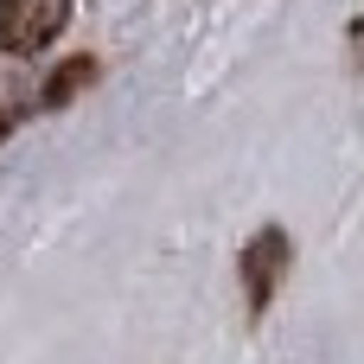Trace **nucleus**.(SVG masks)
<instances>
[{
    "mask_svg": "<svg viewBox=\"0 0 364 364\" xmlns=\"http://www.w3.org/2000/svg\"><path fill=\"white\" fill-rule=\"evenodd\" d=\"M358 32H364V26H358Z\"/></svg>",
    "mask_w": 364,
    "mask_h": 364,
    "instance_id": "obj_3",
    "label": "nucleus"
},
{
    "mask_svg": "<svg viewBox=\"0 0 364 364\" xmlns=\"http://www.w3.org/2000/svg\"><path fill=\"white\" fill-rule=\"evenodd\" d=\"M282 262H288V243H282V230H262V237L250 243V256H243V275H250V307H262V301H269V288H275Z\"/></svg>",
    "mask_w": 364,
    "mask_h": 364,
    "instance_id": "obj_2",
    "label": "nucleus"
},
{
    "mask_svg": "<svg viewBox=\"0 0 364 364\" xmlns=\"http://www.w3.org/2000/svg\"><path fill=\"white\" fill-rule=\"evenodd\" d=\"M70 19V0H0V51H45Z\"/></svg>",
    "mask_w": 364,
    "mask_h": 364,
    "instance_id": "obj_1",
    "label": "nucleus"
}]
</instances>
